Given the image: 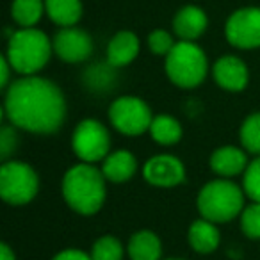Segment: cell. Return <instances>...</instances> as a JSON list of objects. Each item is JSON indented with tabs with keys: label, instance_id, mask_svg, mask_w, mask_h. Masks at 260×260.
I'll use <instances>...</instances> for the list:
<instances>
[{
	"label": "cell",
	"instance_id": "31",
	"mask_svg": "<svg viewBox=\"0 0 260 260\" xmlns=\"http://www.w3.org/2000/svg\"><path fill=\"white\" fill-rule=\"evenodd\" d=\"M168 260H184V258H168Z\"/></svg>",
	"mask_w": 260,
	"mask_h": 260
},
{
	"label": "cell",
	"instance_id": "3",
	"mask_svg": "<svg viewBox=\"0 0 260 260\" xmlns=\"http://www.w3.org/2000/svg\"><path fill=\"white\" fill-rule=\"evenodd\" d=\"M52 52L54 45L43 30L23 27L9 38L6 57L15 72L22 75H34L47 64Z\"/></svg>",
	"mask_w": 260,
	"mask_h": 260
},
{
	"label": "cell",
	"instance_id": "13",
	"mask_svg": "<svg viewBox=\"0 0 260 260\" xmlns=\"http://www.w3.org/2000/svg\"><path fill=\"white\" fill-rule=\"evenodd\" d=\"M207 15L203 9L196 6H185L175 15L173 18V30L180 41H194L205 32L207 29Z\"/></svg>",
	"mask_w": 260,
	"mask_h": 260
},
{
	"label": "cell",
	"instance_id": "18",
	"mask_svg": "<svg viewBox=\"0 0 260 260\" xmlns=\"http://www.w3.org/2000/svg\"><path fill=\"white\" fill-rule=\"evenodd\" d=\"M160 239L150 230L136 232L128 241L130 260H160Z\"/></svg>",
	"mask_w": 260,
	"mask_h": 260
},
{
	"label": "cell",
	"instance_id": "24",
	"mask_svg": "<svg viewBox=\"0 0 260 260\" xmlns=\"http://www.w3.org/2000/svg\"><path fill=\"white\" fill-rule=\"evenodd\" d=\"M241 228L249 239H260V203L253 202L241 212Z\"/></svg>",
	"mask_w": 260,
	"mask_h": 260
},
{
	"label": "cell",
	"instance_id": "9",
	"mask_svg": "<svg viewBox=\"0 0 260 260\" xmlns=\"http://www.w3.org/2000/svg\"><path fill=\"white\" fill-rule=\"evenodd\" d=\"M224 36L230 45L242 50L260 47V8L237 9L224 25Z\"/></svg>",
	"mask_w": 260,
	"mask_h": 260
},
{
	"label": "cell",
	"instance_id": "28",
	"mask_svg": "<svg viewBox=\"0 0 260 260\" xmlns=\"http://www.w3.org/2000/svg\"><path fill=\"white\" fill-rule=\"evenodd\" d=\"M52 260H93V258H91V255L80 251V249L70 248V249H64V251L57 253Z\"/></svg>",
	"mask_w": 260,
	"mask_h": 260
},
{
	"label": "cell",
	"instance_id": "26",
	"mask_svg": "<svg viewBox=\"0 0 260 260\" xmlns=\"http://www.w3.org/2000/svg\"><path fill=\"white\" fill-rule=\"evenodd\" d=\"M148 47L152 50V54L155 55H168L171 52V48L175 47V41L171 38V34L164 29H157L153 32H150L148 36Z\"/></svg>",
	"mask_w": 260,
	"mask_h": 260
},
{
	"label": "cell",
	"instance_id": "20",
	"mask_svg": "<svg viewBox=\"0 0 260 260\" xmlns=\"http://www.w3.org/2000/svg\"><path fill=\"white\" fill-rule=\"evenodd\" d=\"M150 136L159 145H175L182 138V125L177 118L170 114H159L153 116L152 125H150Z\"/></svg>",
	"mask_w": 260,
	"mask_h": 260
},
{
	"label": "cell",
	"instance_id": "14",
	"mask_svg": "<svg viewBox=\"0 0 260 260\" xmlns=\"http://www.w3.org/2000/svg\"><path fill=\"white\" fill-rule=\"evenodd\" d=\"M139 54V38L130 30L114 34L107 45V64L111 68H121L134 61Z\"/></svg>",
	"mask_w": 260,
	"mask_h": 260
},
{
	"label": "cell",
	"instance_id": "27",
	"mask_svg": "<svg viewBox=\"0 0 260 260\" xmlns=\"http://www.w3.org/2000/svg\"><path fill=\"white\" fill-rule=\"evenodd\" d=\"M16 146V134L11 126H2L0 130V157L8 159Z\"/></svg>",
	"mask_w": 260,
	"mask_h": 260
},
{
	"label": "cell",
	"instance_id": "23",
	"mask_svg": "<svg viewBox=\"0 0 260 260\" xmlns=\"http://www.w3.org/2000/svg\"><path fill=\"white\" fill-rule=\"evenodd\" d=\"M93 260H123V246L112 235H104L93 244L91 249Z\"/></svg>",
	"mask_w": 260,
	"mask_h": 260
},
{
	"label": "cell",
	"instance_id": "10",
	"mask_svg": "<svg viewBox=\"0 0 260 260\" xmlns=\"http://www.w3.org/2000/svg\"><path fill=\"white\" fill-rule=\"evenodd\" d=\"M54 52L64 62H82L93 54V40L82 29L62 27L52 40Z\"/></svg>",
	"mask_w": 260,
	"mask_h": 260
},
{
	"label": "cell",
	"instance_id": "11",
	"mask_svg": "<svg viewBox=\"0 0 260 260\" xmlns=\"http://www.w3.org/2000/svg\"><path fill=\"white\" fill-rule=\"evenodd\" d=\"M143 175H145L146 182L157 185V187H175L184 182L185 170L180 159L162 153V155H155L146 160Z\"/></svg>",
	"mask_w": 260,
	"mask_h": 260
},
{
	"label": "cell",
	"instance_id": "19",
	"mask_svg": "<svg viewBox=\"0 0 260 260\" xmlns=\"http://www.w3.org/2000/svg\"><path fill=\"white\" fill-rule=\"evenodd\" d=\"M45 11L48 18L61 27H75L82 18L80 0H45Z\"/></svg>",
	"mask_w": 260,
	"mask_h": 260
},
{
	"label": "cell",
	"instance_id": "12",
	"mask_svg": "<svg viewBox=\"0 0 260 260\" xmlns=\"http://www.w3.org/2000/svg\"><path fill=\"white\" fill-rule=\"evenodd\" d=\"M214 79L226 91H242L248 86L249 73L242 59L235 55H223L214 64Z\"/></svg>",
	"mask_w": 260,
	"mask_h": 260
},
{
	"label": "cell",
	"instance_id": "21",
	"mask_svg": "<svg viewBox=\"0 0 260 260\" xmlns=\"http://www.w3.org/2000/svg\"><path fill=\"white\" fill-rule=\"evenodd\" d=\"M43 0H13L11 16L20 27H34L43 16Z\"/></svg>",
	"mask_w": 260,
	"mask_h": 260
},
{
	"label": "cell",
	"instance_id": "1",
	"mask_svg": "<svg viewBox=\"0 0 260 260\" xmlns=\"http://www.w3.org/2000/svg\"><path fill=\"white\" fill-rule=\"evenodd\" d=\"M4 112L15 126L34 134H52L66 118V100L52 80L27 75L9 86Z\"/></svg>",
	"mask_w": 260,
	"mask_h": 260
},
{
	"label": "cell",
	"instance_id": "29",
	"mask_svg": "<svg viewBox=\"0 0 260 260\" xmlns=\"http://www.w3.org/2000/svg\"><path fill=\"white\" fill-rule=\"evenodd\" d=\"M11 70L13 66L9 64L8 57H2L0 59V87H8L9 84V75H11Z\"/></svg>",
	"mask_w": 260,
	"mask_h": 260
},
{
	"label": "cell",
	"instance_id": "7",
	"mask_svg": "<svg viewBox=\"0 0 260 260\" xmlns=\"http://www.w3.org/2000/svg\"><path fill=\"white\" fill-rule=\"evenodd\" d=\"M109 119L119 134L136 138L150 130L153 114L148 104L141 98L119 96L109 107Z\"/></svg>",
	"mask_w": 260,
	"mask_h": 260
},
{
	"label": "cell",
	"instance_id": "30",
	"mask_svg": "<svg viewBox=\"0 0 260 260\" xmlns=\"http://www.w3.org/2000/svg\"><path fill=\"white\" fill-rule=\"evenodd\" d=\"M0 260H16L15 251H13V249L9 248L6 242H2V244H0Z\"/></svg>",
	"mask_w": 260,
	"mask_h": 260
},
{
	"label": "cell",
	"instance_id": "5",
	"mask_svg": "<svg viewBox=\"0 0 260 260\" xmlns=\"http://www.w3.org/2000/svg\"><path fill=\"white\" fill-rule=\"evenodd\" d=\"M166 75L173 84L192 89L205 80L209 72L207 55L192 41H178L166 55Z\"/></svg>",
	"mask_w": 260,
	"mask_h": 260
},
{
	"label": "cell",
	"instance_id": "16",
	"mask_svg": "<svg viewBox=\"0 0 260 260\" xmlns=\"http://www.w3.org/2000/svg\"><path fill=\"white\" fill-rule=\"evenodd\" d=\"M210 168L219 177H235L248 168L246 153L237 146H221L210 155Z\"/></svg>",
	"mask_w": 260,
	"mask_h": 260
},
{
	"label": "cell",
	"instance_id": "25",
	"mask_svg": "<svg viewBox=\"0 0 260 260\" xmlns=\"http://www.w3.org/2000/svg\"><path fill=\"white\" fill-rule=\"evenodd\" d=\"M242 187H244V192L253 202L260 203V155L253 162H249L248 168H246Z\"/></svg>",
	"mask_w": 260,
	"mask_h": 260
},
{
	"label": "cell",
	"instance_id": "17",
	"mask_svg": "<svg viewBox=\"0 0 260 260\" xmlns=\"http://www.w3.org/2000/svg\"><path fill=\"white\" fill-rule=\"evenodd\" d=\"M189 244L196 253H212L219 246V230L216 228V223L209 219H198L189 228Z\"/></svg>",
	"mask_w": 260,
	"mask_h": 260
},
{
	"label": "cell",
	"instance_id": "6",
	"mask_svg": "<svg viewBox=\"0 0 260 260\" xmlns=\"http://www.w3.org/2000/svg\"><path fill=\"white\" fill-rule=\"evenodd\" d=\"M40 189L36 171L25 162L8 160L0 168V196L9 205H25L32 202Z\"/></svg>",
	"mask_w": 260,
	"mask_h": 260
},
{
	"label": "cell",
	"instance_id": "15",
	"mask_svg": "<svg viewBox=\"0 0 260 260\" xmlns=\"http://www.w3.org/2000/svg\"><path fill=\"white\" fill-rule=\"evenodd\" d=\"M138 171V160L126 150H116L109 153L102 162V173L109 182L121 184L134 177Z\"/></svg>",
	"mask_w": 260,
	"mask_h": 260
},
{
	"label": "cell",
	"instance_id": "2",
	"mask_svg": "<svg viewBox=\"0 0 260 260\" xmlns=\"http://www.w3.org/2000/svg\"><path fill=\"white\" fill-rule=\"evenodd\" d=\"M105 180L102 170L89 162L70 168L62 178V196L70 209L84 216L96 214L105 202Z\"/></svg>",
	"mask_w": 260,
	"mask_h": 260
},
{
	"label": "cell",
	"instance_id": "8",
	"mask_svg": "<svg viewBox=\"0 0 260 260\" xmlns=\"http://www.w3.org/2000/svg\"><path fill=\"white\" fill-rule=\"evenodd\" d=\"M72 148L82 162L93 164L98 160H104L109 155V148H111L109 130L93 118L82 119L75 126Z\"/></svg>",
	"mask_w": 260,
	"mask_h": 260
},
{
	"label": "cell",
	"instance_id": "22",
	"mask_svg": "<svg viewBox=\"0 0 260 260\" xmlns=\"http://www.w3.org/2000/svg\"><path fill=\"white\" fill-rule=\"evenodd\" d=\"M239 139L249 153L260 155V112L249 114L244 119L239 130Z\"/></svg>",
	"mask_w": 260,
	"mask_h": 260
},
{
	"label": "cell",
	"instance_id": "4",
	"mask_svg": "<svg viewBox=\"0 0 260 260\" xmlns=\"http://www.w3.org/2000/svg\"><path fill=\"white\" fill-rule=\"evenodd\" d=\"M198 210L212 223H226L242 212L244 194L241 187L228 178L212 180L200 191L196 200Z\"/></svg>",
	"mask_w": 260,
	"mask_h": 260
}]
</instances>
